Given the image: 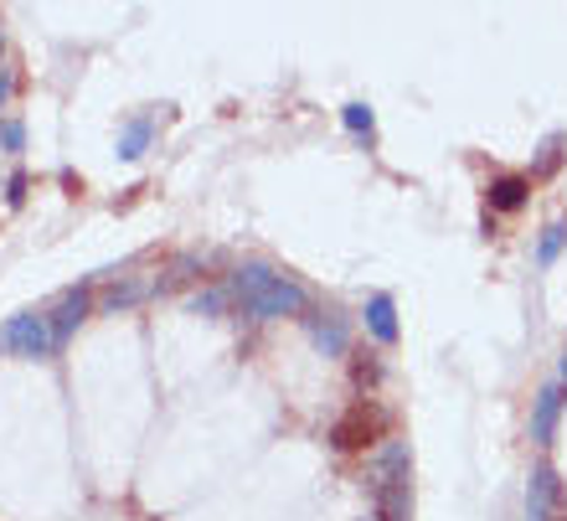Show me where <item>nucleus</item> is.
<instances>
[{
  "label": "nucleus",
  "instance_id": "nucleus-1",
  "mask_svg": "<svg viewBox=\"0 0 567 521\" xmlns=\"http://www.w3.org/2000/svg\"><path fill=\"white\" fill-rule=\"evenodd\" d=\"M233 299H238V310L248 320H284V315H305L310 310V295H305V284L279 274L269 264H243L233 268V279H227Z\"/></svg>",
  "mask_w": 567,
  "mask_h": 521
},
{
  "label": "nucleus",
  "instance_id": "nucleus-2",
  "mask_svg": "<svg viewBox=\"0 0 567 521\" xmlns=\"http://www.w3.org/2000/svg\"><path fill=\"white\" fill-rule=\"evenodd\" d=\"M372 517L413 521V454L403 439H388L372 460Z\"/></svg>",
  "mask_w": 567,
  "mask_h": 521
},
{
  "label": "nucleus",
  "instance_id": "nucleus-3",
  "mask_svg": "<svg viewBox=\"0 0 567 521\" xmlns=\"http://www.w3.org/2000/svg\"><path fill=\"white\" fill-rule=\"evenodd\" d=\"M382 449L388 445V408H377L372 398L351 402L336 423H330V449H341V454H357V449Z\"/></svg>",
  "mask_w": 567,
  "mask_h": 521
},
{
  "label": "nucleus",
  "instance_id": "nucleus-4",
  "mask_svg": "<svg viewBox=\"0 0 567 521\" xmlns=\"http://www.w3.org/2000/svg\"><path fill=\"white\" fill-rule=\"evenodd\" d=\"M0 351H16V357H31V361H52V357H58V341H52L47 310L11 315V320L0 326Z\"/></svg>",
  "mask_w": 567,
  "mask_h": 521
},
{
  "label": "nucleus",
  "instance_id": "nucleus-5",
  "mask_svg": "<svg viewBox=\"0 0 567 521\" xmlns=\"http://www.w3.org/2000/svg\"><path fill=\"white\" fill-rule=\"evenodd\" d=\"M299 320H305L310 341L320 346L326 357H346V351H351V315L346 310H336V305H310Z\"/></svg>",
  "mask_w": 567,
  "mask_h": 521
},
{
  "label": "nucleus",
  "instance_id": "nucleus-6",
  "mask_svg": "<svg viewBox=\"0 0 567 521\" xmlns=\"http://www.w3.org/2000/svg\"><path fill=\"white\" fill-rule=\"evenodd\" d=\"M89 310H93L89 284H73V289H62V295H58V305L47 310V326H52V341H58V351L73 341V330L89 320Z\"/></svg>",
  "mask_w": 567,
  "mask_h": 521
},
{
  "label": "nucleus",
  "instance_id": "nucleus-7",
  "mask_svg": "<svg viewBox=\"0 0 567 521\" xmlns=\"http://www.w3.org/2000/svg\"><path fill=\"white\" fill-rule=\"evenodd\" d=\"M557 507H563V480L547 460L532 464L526 476V521H557Z\"/></svg>",
  "mask_w": 567,
  "mask_h": 521
},
{
  "label": "nucleus",
  "instance_id": "nucleus-8",
  "mask_svg": "<svg viewBox=\"0 0 567 521\" xmlns=\"http://www.w3.org/2000/svg\"><path fill=\"white\" fill-rule=\"evenodd\" d=\"M563 408H567V388L563 382H547V388L537 392V402H532V445H542V449L553 445Z\"/></svg>",
  "mask_w": 567,
  "mask_h": 521
},
{
  "label": "nucleus",
  "instance_id": "nucleus-9",
  "mask_svg": "<svg viewBox=\"0 0 567 521\" xmlns=\"http://www.w3.org/2000/svg\"><path fill=\"white\" fill-rule=\"evenodd\" d=\"M150 295H161V279H155V274H130V279H114V284H109L104 310L109 315H124V310H135V305H145Z\"/></svg>",
  "mask_w": 567,
  "mask_h": 521
},
{
  "label": "nucleus",
  "instance_id": "nucleus-10",
  "mask_svg": "<svg viewBox=\"0 0 567 521\" xmlns=\"http://www.w3.org/2000/svg\"><path fill=\"white\" fill-rule=\"evenodd\" d=\"M361 315H367V336H372L377 346H398V336H403V326H398V299L372 295Z\"/></svg>",
  "mask_w": 567,
  "mask_h": 521
},
{
  "label": "nucleus",
  "instance_id": "nucleus-11",
  "mask_svg": "<svg viewBox=\"0 0 567 521\" xmlns=\"http://www.w3.org/2000/svg\"><path fill=\"white\" fill-rule=\"evenodd\" d=\"M532 196V176H495L491 181V212H522Z\"/></svg>",
  "mask_w": 567,
  "mask_h": 521
},
{
  "label": "nucleus",
  "instance_id": "nucleus-12",
  "mask_svg": "<svg viewBox=\"0 0 567 521\" xmlns=\"http://www.w3.org/2000/svg\"><path fill=\"white\" fill-rule=\"evenodd\" d=\"M150 134H155V114H140V120L124 124V134H120V161H140V155H145V145H150Z\"/></svg>",
  "mask_w": 567,
  "mask_h": 521
},
{
  "label": "nucleus",
  "instance_id": "nucleus-13",
  "mask_svg": "<svg viewBox=\"0 0 567 521\" xmlns=\"http://www.w3.org/2000/svg\"><path fill=\"white\" fill-rule=\"evenodd\" d=\"M563 248H567V223H547L542 227V238H537V264L553 268L557 258H563Z\"/></svg>",
  "mask_w": 567,
  "mask_h": 521
},
{
  "label": "nucleus",
  "instance_id": "nucleus-14",
  "mask_svg": "<svg viewBox=\"0 0 567 521\" xmlns=\"http://www.w3.org/2000/svg\"><path fill=\"white\" fill-rule=\"evenodd\" d=\"M557 171H563V134H547L537 165H532V181H547V176H557Z\"/></svg>",
  "mask_w": 567,
  "mask_h": 521
},
{
  "label": "nucleus",
  "instance_id": "nucleus-15",
  "mask_svg": "<svg viewBox=\"0 0 567 521\" xmlns=\"http://www.w3.org/2000/svg\"><path fill=\"white\" fill-rule=\"evenodd\" d=\"M227 305H233V289H227V284H212V289L192 295V315H227Z\"/></svg>",
  "mask_w": 567,
  "mask_h": 521
},
{
  "label": "nucleus",
  "instance_id": "nucleus-16",
  "mask_svg": "<svg viewBox=\"0 0 567 521\" xmlns=\"http://www.w3.org/2000/svg\"><path fill=\"white\" fill-rule=\"evenodd\" d=\"M341 124H346L351 134H361V140H372V134H377V114H372L367 104H346V109H341Z\"/></svg>",
  "mask_w": 567,
  "mask_h": 521
},
{
  "label": "nucleus",
  "instance_id": "nucleus-17",
  "mask_svg": "<svg viewBox=\"0 0 567 521\" xmlns=\"http://www.w3.org/2000/svg\"><path fill=\"white\" fill-rule=\"evenodd\" d=\"M21 145H27L21 120H6V124H0V155H21Z\"/></svg>",
  "mask_w": 567,
  "mask_h": 521
},
{
  "label": "nucleus",
  "instance_id": "nucleus-18",
  "mask_svg": "<svg viewBox=\"0 0 567 521\" xmlns=\"http://www.w3.org/2000/svg\"><path fill=\"white\" fill-rule=\"evenodd\" d=\"M27 171H16V176H6V202H11V207H21V202H27Z\"/></svg>",
  "mask_w": 567,
  "mask_h": 521
},
{
  "label": "nucleus",
  "instance_id": "nucleus-19",
  "mask_svg": "<svg viewBox=\"0 0 567 521\" xmlns=\"http://www.w3.org/2000/svg\"><path fill=\"white\" fill-rule=\"evenodd\" d=\"M377 377H382V367H377V361H357V388H372Z\"/></svg>",
  "mask_w": 567,
  "mask_h": 521
},
{
  "label": "nucleus",
  "instance_id": "nucleus-20",
  "mask_svg": "<svg viewBox=\"0 0 567 521\" xmlns=\"http://www.w3.org/2000/svg\"><path fill=\"white\" fill-rule=\"evenodd\" d=\"M11 89H16V73H11V62H0V109L11 104Z\"/></svg>",
  "mask_w": 567,
  "mask_h": 521
},
{
  "label": "nucleus",
  "instance_id": "nucleus-21",
  "mask_svg": "<svg viewBox=\"0 0 567 521\" xmlns=\"http://www.w3.org/2000/svg\"><path fill=\"white\" fill-rule=\"evenodd\" d=\"M557 382H563V388H567V351H563V377H557Z\"/></svg>",
  "mask_w": 567,
  "mask_h": 521
},
{
  "label": "nucleus",
  "instance_id": "nucleus-22",
  "mask_svg": "<svg viewBox=\"0 0 567 521\" xmlns=\"http://www.w3.org/2000/svg\"><path fill=\"white\" fill-rule=\"evenodd\" d=\"M367 521H377V517H367Z\"/></svg>",
  "mask_w": 567,
  "mask_h": 521
},
{
  "label": "nucleus",
  "instance_id": "nucleus-23",
  "mask_svg": "<svg viewBox=\"0 0 567 521\" xmlns=\"http://www.w3.org/2000/svg\"><path fill=\"white\" fill-rule=\"evenodd\" d=\"M0 62H6V58H0Z\"/></svg>",
  "mask_w": 567,
  "mask_h": 521
}]
</instances>
